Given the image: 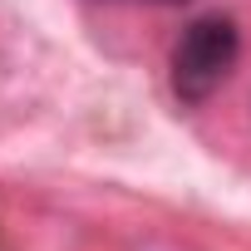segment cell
<instances>
[{
	"mask_svg": "<svg viewBox=\"0 0 251 251\" xmlns=\"http://www.w3.org/2000/svg\"><path fill=\"white\" fill-rule=\"evenodd\" d=\"M241 54V35L226 15H202L173 45V94L182 103H207Z\"/></svg>",
	"mask_w": 251,
	"mask_h": 251,
	"instance_id": "6da1fadb",
	"label": "cell"
},
{
	"mask_svg": "<svg viewBox=\"0 0 251 251\" xmlns=\"http://www.w3.org/2000/svg\"><path fill=\"white\" fill-rule=\"evenodd\" d=\"M163 5H177V0H163Z\"/></svg>",
	"mask_w": 251,
	"mask_h": 251,
	"instance_id": "7a4b0ae2",
	"label": "cell"
}]
</instances>
